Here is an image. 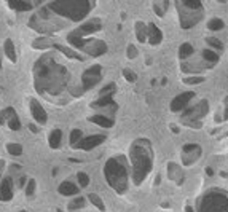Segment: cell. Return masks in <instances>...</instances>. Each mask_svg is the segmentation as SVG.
<instances>
[{"mask_svg":"<svg viewBox=\"0 0 228 212\" xmlns=\"http://www.w3.org/2000/svg\"><path fill=\"white\" fill-rule=\"evenodd\" d=\"M220 27H222V21H220V19H214V21L209 22V29H212V30L220 29Z\"/></svg>","mask_w":228,"mask_h":212,"instance_id":"1","label":"cell"},{"mask_svg":"<svg viewBox=\"0 0 228 212\" xmlns=\"http://www.w3.org/2000/svg\"><path fill=\"white\" fill-rule=\"evenodd\" d=\"M190 53H192V46L190 45H183L180 48V54H182V56H187V54H190Z\"/></svg>","mask_w":228,"mask_h":212,"instance_id":"2","label":"cell"},{"mask_svg":"<svg viewBox=\"0 0 228 212\" xmlns=\"http://www.w3.org/2000/svg\"><path fill=\"white\" fill-rule=\"evenodd\" d=\"M204 57H207V59H211V61H215L217 59L215 54H212L211 51H204Z\"/></svg>","mask_w":228,"mask_h":212,"instance_id":"3","label":"cell"}]
</instances>
